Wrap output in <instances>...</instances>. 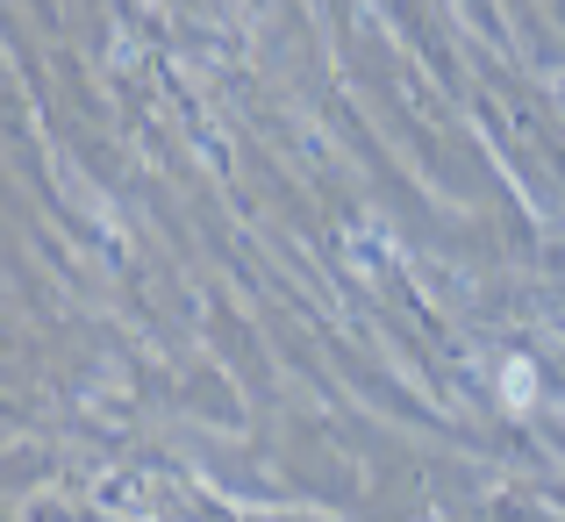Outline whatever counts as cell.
<instances>
[{
	"label": "cell",
	"mask_w": 565,
	"mask_h": 522,
	"mask_svg": "<svg viewBox=\"0 0 565 522\" xmlns=\"http://www.w3.org/2000/svg\"><path fill=\"white\" fill-rule=\"evenodd\" d=\"M530 386H537V380H530V365H509V401H515V408L530 401Z\"/></svg>",
	"instance_id": "obj_1"
}]
</instances>
